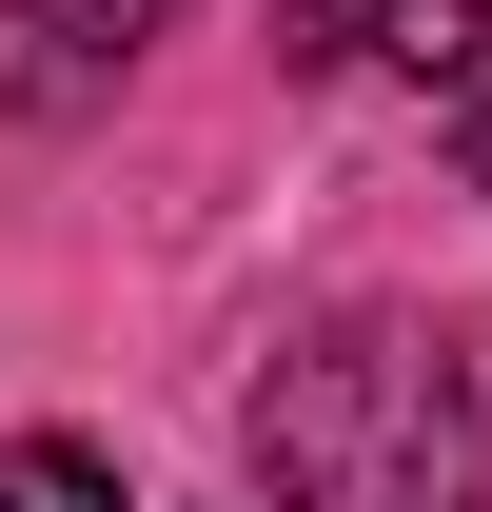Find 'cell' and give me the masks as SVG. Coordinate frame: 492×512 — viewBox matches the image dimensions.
Returning a JSON list of instances; mask_svg holds the SVG:
<instances>
[{
  "instance_id": "cell-3",
  "label": "cell",
  "mask_w": 492,
  "mask_h": 512,
  "mask_svg": "<svg viewBox=\"0 0 492 512\" xmlns=\"http://www.w3.org/2000/svg\"><path fill=\"white\" fill-rule=\"evenodd\" d=\"M355 40L414 79H492V0H355Z\"/></svg>"
},
{
  "instance_id": "cell-5",
  "label": "cell",
  "mask_w": 492,
  "mask_h": 512,
  "mask_svg": "<svg viewBox=\"0 0 492 512\" xmlns=\"http://www.w3.org/2000/svg\"><path fill=\"white\" fill-rule=\"evenodd\" d=\"M453 178L492 197V79H453Z\"/></svg>"
},
{
  "instance_id": "cell-4",
  "label": "cell",
  "mask_w": 492,
  "mask_h": 512,
  "mask_svg": "<svg viewBox=\"0 0 492 512\" xmlns=\"http://www.w3.org/2000/svg\"><path fill=\"white\" fill-rule=\"evenodd\" d=\"M0 512H119V473L79 434H0Z\"/></svg>"
},
{
  "instance_id": "cell-1",
  "label": "cell",
  "mask_w": 492,
  "mask_h": 512,
  "mask_svg": "<svg viewBox=\"0 0 492 512\" xmlns=\"http://www.w3.org/2000/svg\"><path fill=\"white\" fill-rule=\"evenodd\" d=\"M256 493L276 512H473V355L414 316H315L237 414Z\"/></svg>"
},
{
  "instance_id": "cell-6",
  "label": "cell",
  "mask_w": 492,
  "mask_h": 512,
  "mask_svg": "<svg viewBox=\"0 0 492 512\" xmlns=\"http://www.w3.org/2000/svg\"><path fill=\"white\" fill-rule=\"evenodd\" d=\"M138 20H158V0H79V40H138Z\"/></svg>"
},
{
  "instance_id": "cell-2",
  "label": "cell",
  "mask_w": 492,
  "mask_h": 512,
  "mask_svg": "<svg viewBox=\"0 0 492 512\" xmlns=\"http://www.w3.org/2000/svg\"><path fill=\"white\" fill-rule=\"evenodd\" d=\"M79 99H99V40L60 0H0V119H79Z\"/></svg>"
}]
</instances>
